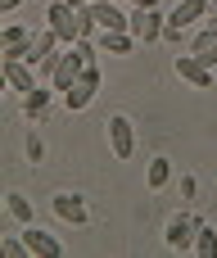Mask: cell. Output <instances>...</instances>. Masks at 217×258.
<instances>
[{"label": "cell", "instance_id": "cell-24", "mask_svg": "<svg viewBox=\"0 0 217 258\" xmlns=\"http://www.w3.org/2000/svg\"><path fill=\"white\" fill-rule=\"evenodd\" d=\"M208 23H217V0H208Z\"/></svg>", "mask_w": 217, "mask_h": 258}, {"label": "cell", "instance_id": "cell-6", "mask_svg": "<svg viewBox=\"0 0 217 258\" xmlns=\"http://www.w3.org/2000/svg\"><path fill=\"white\" fill-rule=\"evenodd\" d=\"M0 77H5V91H14V95H27L41 86V77L27 59H0Z\"/></svg>", "mask_w": 217, "mask_h": 258}, {"label": "cell", "instance_id": "cell-15", "mask_svg": "<svg viewBox=\"0 0 217 258\" xmlns=\"http://www.w3.org/2000/svg\"><path fill=\"white\" fill-rule=\"evenodd\" d=\"M190 54H199L208 68H217V23H208V18H204V32L190 41Z\"/></svg>", "mask_w": 217, "mask_h": 258}, {"label": "cell", "instance_id": "cell-1", "mask_svg": "<svg viewBox=\"0 0 217 258\" xmlns=\"http://www.w3.org/2000/svg\"><path fill=\"white\" fill-rule=\"evenodd\" d=\"M104 141H109V154L113 159H136V127H131V118L127 113H109L104 118Z\"/></svg>", "mask_w": 217, "mask_h": 258}, {"label": "cell", "instance_id": "cell-23", "mask_svg": "<svg viewBox=\"0 0 217 258\" xmlns=\"http://www.w3.org/2000/svg\"><path fill=\"white\" fill-rule=\"evenodd\" d=\"M18 5H23V0H0V14H14Z\"/></svg>", "mask_w": 217, "mask_h": 258}, {"label": "cell", "instance_id": "cell-16", "mask_svg": "<svg viewBox=\"0 0 217 258\" xmlns=\"http://www.w3.org/2000/svg\"><path fill=\"white\" fill-rule=\"evenodd\" d=\"M168 181H172V163H168L163 154H154V159L145 163V186H150V190H163Z\"/></svg>", "mask_w": 217, "mask_h": 258}, {"label": "cell", "instance_id": "cell-8", "mask_svg": "<svg viewBox=\"0 0 217 258\" xmlns=\"http://www.w3.org/2000/svg\"><path fill=\"white\" fill-rule=\"evenodd\" d=\"M50 209H54L59 222H73V227H86L91 222V209H86V200L77 190H54L50 195Z\"/></svg>", "mask_w": 217, "mask_h": 258}, {"label": "cell", "instance_id": "cell-19", "mask_svg": "<svg viewBox=\"0 0 217 258\" xmlns=\"http://www.w3.org/2000/svg\"><path fill=\"white\" fill-rule=\"evenodd\" d=\"M177 195H181V200H195V195H199V181H195L190 172H181V177H177Z\"/></svg>", "mask_w": 217, "mask_h": 258}, {"label": "cell", "instance_id": "cell-12", "mask_svg": "<svg viewBox=\"0 0 217 258\" xmlns=\"http://www.w3.org/2000/svg\"><path fill=\"white\" fill-rule=\"evenodd\" d=\"M204 18H208V0H172V9H168V23H177V27H195Z\"/></svg>", "mask_w": 217, "mask_h": 258}, {"label": "cell", "instance_id": "cell-9", "mask_svg": "<svg viewBox=\"0 0 217 258\" xmlns=\"http://www.w3.org/2000/svg\"><path fill=\"white\" fill-rule=\"evenodd\" d=\"M18 236H23V245H27V258H63L59 236H54V231H41L36 222H27Z\"/></svg>", "mask_w": 217, "mask_h": 258}, {"label": "cell", "instance_id": "cell-2", "mask_svg": "<svg viewBox=\"0 0 217 258\" xmlns=\"http://www.w3.org/2000/svg\"><path fill=\"white\" fill-rule=\"evenodd\" d=\"M104 86V73H100V63H86L82 68V77L63 91V104H68V113H82L91 100H95V91Z\"/></svg>", "mask_w": 217, "mask_h": 258}, {"label": "cell", "instance_id": "cell-10", "mask_svg": "<svg viewBox=\"0 0 217 258\" xmlns=\"http://www.w3.org/2000/svg\"><path fill=\"white\" fill-rule=\"evenodd\" d=\"M27 41H32V32L23 23H5L0 27V59H23L27 54Z\"/></svg>", "mask_w": 217, "mask_h": 258}, {"label": "cell", "instance_id": "cell-21", "mask_svg": "<svg viewBox=\"0 0 217 258\" xmlns=\"http://www.w3.org/2000/svg\"><path fill=\"white\" fill-rule=\"evenodd\" d=\"M163 41H168V45H181V41H186V27L168 23V27H163Z\"/></svg>", "mask_w": 217, "mask_h": 258}, {"label": "cell", "instance_id": "cell-13", "mask_svg": "<svg viewBox=\"0 0 217 258\" xmlns=\"http://www.w3.org/2000/svg\"><path fill=\"white\" fill-rule=\"evenodd\" d=\"M50 95H54V86H45V82H41L36 91H27V95H23V118H27V122H41L45 109H50Z\"/></svg>", "mask_w": 217, "mask_h": 258}, {"label": "cell", "instance_id": "cell-5", "mask_svg": "<svg viewBox=\"0 0 217 258\" xmlns=\"http://www.w3.org/2000/svg\"><path fill=\"white\" fill-rule=\"evenodd\" d=\"M172 73H177V77H181V82H186V86H195V91H208V86H217L213 68H208V63H204V59H199V54H190V50H186V54H177V59H172Z\"/></svg>", "mask_w": 217, "mask_h": 258}, {"label": "cell", "instance_id": "cell-22", "mask_svg": "<svg viewBox=\"0 0 217 258\" xmlns=\"http://www.w3.org/2000/svg\"><path fill=\"white\" fill-rule=\"evenodd\" d=\"M122 5H127V9H154L159 0H122Z\"/></svg>", "mask_w": 217, "mask_h": 258}, {"label": "cell", "instance_id": "cell-3", "mask_svg": "<svg viewBox=\"0 0 217 258\" xmlns=\"http://www.w3.org/2000/svg\"><path fill=\"white\" fill-rule=\"evenodd\" d=\"M131 36L140 41V45H154V41H163V27H168V9H131Z\"/></svg>", "mask_w": 217, "mask_h": 258}, {"label": "cell", "instance_id": "cell-4", "mask_svg": "<svg viewBox=\"0 0 217 258\" xmlns=\"http://www.w3.org/2000/svg\"><path fill=\"white\" fill-rule=\"evenodd\" d=\"M195 231H199V218H190V213H172V218L163 222V245L177 249V254H186V249H195Z\"/></svg>", "mask_w": 217, "mask_h": 258}, {"label": "cell", "instance_id": "cell-14", "mask_svg": "<svg viewBox=\"0 0 217 258\" xmlns=\"http://www.w3.org/2000/svg\"><path fill=\"white\" fill-rule=\"evenodd\" d=\"M5 218L14 222V227H27L36 213H32V200L23 195V190H5Z\"/></svg>", "mask_w": 217, "mask_h": 258}, {"label": "cell", "instance_id": "cell-17", "mask_svg": "<svg viewBox=\"0 0 217 258\" xmlns=\"http://www.w3.org/2000/svg\"><path fill=\"white\" fill-rule=\"evenodd\" d=\"M190 254H199V258H217V227L199 222V231H195V249H190Z\"/></svg>", "mask_w": 217, "mask_h": 258}, {"label": "cell", "instance_id": "cell-20", "mask_svg": "<svg viewBox=\"0 0 217 258\" xmlns=\"http://www.w3.org/2000/svg\"><path fill=\"white\" fill-rule=\"evenodd\" d=\"M0 254H5V258H18V254H27L23 236H5V240H0Z\"/></svg>", "mask_w": 217, "mask_h": 258}, {"label": "cell", "instance_id": "cell-11", "mask_svg": "<svg viewBox=\"0 0 217 258\" xmlns=\"http://www.w3.org/2000/svg\"><path fill=\"white\" fill-rule=\"evenodd\" d=\"M95 45H100L104 54H118V59H127V54H136V50H140V41L131 36V27H118V32H100V36H95Z\"/></svg>", "mask_w": 217, "mask_h": 258}, {"label": "cell", "instance_id": "cell-18", "mask_svg": "<svg viewBox=\"0 0 217 258\" xmlns=\"http://www.w3.org/2000/svg\"><path fill=\"white\" fill-rule=\"evenodd\" d=\"M23 154H27V163H41V159H45V141H41L36 132H27V141H23Z\"/></svg>", "mask_w": 217, "mask_h": 258}, {"label": "cell", "instance_id": "cell-7", "mask_svg": "<svg viewBox=\"0 0 217 258\" xmlns=\"http://www.w3.org/2000/svg\"><path fill=\"white\" fill-rule=\"evenodd\" d=\"M45 27H54L63 45H73L77 41V5L73 0H50L45 5Z\"/></svg>", "mask_w": 217, "mask_h": 258}]
</instances>
